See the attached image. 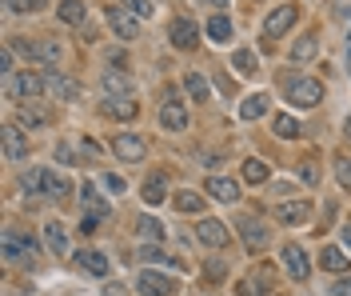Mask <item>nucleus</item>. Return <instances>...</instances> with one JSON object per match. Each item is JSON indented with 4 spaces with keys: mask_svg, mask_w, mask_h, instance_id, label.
Listing matches in <instances>:
<instances>
[{
    "mask_svg": "<svg viewBox=\"0 0 351 296\" xmlns=\"http://www.w3.org/2000/svg\"><path fill=\"white\" fill-rule=\"evenodd\" d=\"M280 84H284L287 104H295V109H315V104L324 100V84H319L315 76H300V72H287V76H280Z\"/></svg>",
    "mask_w": 351,
    "mask_h": 296,
    "instance_id": "nucleus-1",
    "label": "nucleus"
},
{
    "mask_svg": "<svg viewBox=\"0 0 351 296\" xmlns=\"http://www.w3.org/2000/svg\"><path fill=\"white\" fill-rule=\"evenodd\" d=\"M44 76L36 72H21V76H4V96H12V100H24V104H32L36 96H44Z\"/></svg>",
    "mask_w": 351,
    "mask_h": 296,
    "instance_id": "nucleus-2",
    "label": "nucleus"
},
{
    "mask_svg": "<svg viewBox=\"0 0 351 296\" xmlns=\"http://www.w3.org/2000/svg\"><path fill=\"white\" fill-rule=\"evenodd\" d=\"M295 21H300V8H295V4H280V8L267 12V21H263V36H267V41H280L284 32L295 28Z\"/></svg>",
    "mask_w": 351,
    "mask_h": 296,
    "instance_id": "nucleus-3",
    "label": "nucleus"
},
{
    "mask_svg": "<svg viewBox=\"0 0 351 296\" xmlns=\"http://www.w3.org/2000/svg\"><path fill=\"white\" fill-rule=\"evenodd\" d=\"M136 288L140 296H172L176 293V280L164 273H152V269H144V273L136 276Z\"/></svg>",
    "mask_w": 351,
    "mask_h": 296,
    "instance_id": "nucleus-4",
    "label": "nucleus"
},
{
    "mask_svg": "<svg viewBox=\"0 0 351 296\" xmlns=\"http://www.w3.org/2000/svg\"><path fill=\"white\" fill-rule=\"evenodd\" d=\"M104 16H108L112 36H120V41H136V36H140V24H136L140 16H136V12H124V8H108Z\"/></svg>",
    "mask_w": 351,
    "mask_h": 296,
    "instance_id": "nucleus-5",
    "label": "nucleus"
},
{
    "mask_svg": "<svg viewBox=\"0 0 351 296\" xmlns=\"http://www.w3.org/2000/svg\"><path fill=\"white\" fill-rule=\"evenodd\" d=\"M112 152H116L120 160H128V164H136V160L148 157V144L136 137V133H120V137L112 140Z\"/></svg>",
    "mask_w": 351,
    "mask_h": 296,
    "instance_id": "nucleus-6",
    "label": "nucleus"
},
{
    "mask_svg": "<svg viewBox=\"0 0 351 296\" xmlns=\"http://www.w3.org/2000/svg\"><path fill=\"white\" fill-rule=\"evenodd\" d=\"M236 228H240V240H243L252 252L267 249V240H271V236H267V228H263L256 216H240V220H236Z\"/></svg>",
    "mask_w": 351,
    "mask_h": 296,
    "instance_id": "nucleus-7",
    "label": "nucleus"
},
{
    "mask_svg": "<svg viewBox=\"0 0 351 296\" xmlns=\"http://www.w3.org/2000/svg\"><path fill=\"white\" fill-rule=\"evenodd\" d=\"M160 128H168V133H184V128H188V109H184L176 96H168V100L160 104Z\"/></svg>",
    "mask_w": 351,
    "mask_h": 296,
    "instance_id": "nucleus-8",
    "label": "nucleus"
},
{
    "mask_svg": "<svg viewBox=\"0 0 351 296\" xmlns=\"http://www.w3.org/2000/svg\"><path fill=\"white\" fill-rule=\"evenodd\" d=\"M168 41H172V48H196L199 32H196V24H192V16H176L172 28H168Z\"/></svg>",
    "mask_w": 351,
    "mask_h": 296,
    "instance_id": "nucleus-9",
    "label": "nucleus"
},
{
    "mask_svg": "<svg viewBox=\"0 0 351 296\" xmlns=\"http://www.w3.org/2000/svg\"><path fill=\"white\" fill-rule=\"evenodd\" d=\"M196 232H199V240H204L208 249H223V244L232 240V232H228V225H223V220H216V216H204Z\"/></svg>",
    "mask_w": 351,
    "mask_h": 296,
    "instance_id": "nucleus-10",
    "label": "nucleus"
},
{
    "mask_svg": "<svg viewBox=\"0 0 351 296\" xmlns=\"http://www.w3.org/2000/svg\"><path fill=\"white\" fill-rule=\"evenodd\" d=\"M208 196L212 201H219V205H236L240 201V184L232 181V177H208Z\"/></svg>",
    "mask_w": 351,
    "mask_h": 296,
    "instance_id": "nucleus-11",
    "label": "nucleus"
},
{
    "mask_svg": "<svg viewBox=\"0 0 351 296\" xmlns=\"http://www.w3.org/2000/svg\"><path fill=\"white\" fill-rule=\"evenodd\" d=\"M280 260H284V269L291 280H307V273H311V264H307V256L300 244H284V252H280Z\"/></svg>",
    "mask_w": 351,
    "mask_h": 296,
    "instance_id": "nucleus-12",
    "label": "nucleus"
},
{
    "mask_svg": "<svg viewBox=\"0 0 351 296\" xmlns=\"http://www.w3.org/2000/svg\"><path fill=\"white\" fill-rule=\"evenodd\" d=\"M24 256H36V240L21 232H4V260H24Z\"/></svg>",
    "mask_w": 351,
    "mask_h": 296,
    "instance_id": "nucleus-13",
    "label": "nucleus"
},
{
    "mask_svg": "<svg viewBox=\"0 0 351 296\" xmlns=\"http://www.w3.org/2000/svg\"><path fill=\"white\" fill-rule=\"evenodd\" d=\"M307 216H311L307 201H280L276 205V220L280 225H307Z\"/></svg>",
    "mask_w": 351,
    "mask_h": 296,
    "instance_id": "nucleus-14",
    "label": "nucleus"
},
{
    "mask_svg": "<svg viewBox=\"0 0 351 296\" xmlns=\"http://www.w3.org/2000/svg\"><path fill=\"white\" fill-rule=\"evenodd\" d=\"M44 89L52 92V96H60V100H76L80 96V84L76 80H68V76H60V72H44Z\"/></svg>",
    "mask_w": 351,
    "mask_h": 296,
    "instance_id": "nucleus-15",
    "label": "nucleus"
},
{
    "mask_svg": "<svg viewBox=\"0 0 351 296\" xmlns=\"http://www.w3.org/2000/svg\"><path fill=\"white\" fill-rule=\"evenodd\" d=\"M80 201H84V212H88V216H100V220H108V216H112L108 201L100 196V188H96L92 181H88L84 188H80Z\"/></svg>",
    "mask_w": 351,
    "mask_h": 296,
    "instance_id": "nucleus-16",
    "label": "nucleus"
},
{
    "mask_svg": "<svg viewBox=\"0 0 351 296\" xmlns=\"http://www.w3.org/2000/svg\"><path fill=\"white\" fill-rule=\"evenodd\" d=\"M76 264H80L88 276H108V273H112V260L104 256V252H96V249L76 252Z\"/></svg>",
    "mask_w": 351,
    "mask_h": 296,
    "instance_id": "nucleus-17",
    "label": "nucleus"
},
{
    "mask_svg": "<svg viewBox=\"0 0 351 296\" xmlns=\"http://www.w3.org/2000/svg\"><path fill=\"white\" fill-rule=\"evenodd\" d=\"M4 157L8 160H24L28 157V140H24L21 124H4Z\"/></svg>",
    "mask_w": 351,
    "mask_h": 296,
    "instance_id": "nucleus-18",
    "label": "nucleus"
},
{
    "mask_svg": "<svg viewBox=\"0 0 351 296\" xmlns=\"http://www.w3.org/2000/svg\"><path fill=\"white\" fill-rule=\"evenodd\" d=\"M319 56V36L315 32H304L295 45H291V65H307V60H315Z\"/></svg>",
    "mask_w": 351,
    "mask_h": 296,
    "instance_id": "nucleus-19",
    "label": "nucleus"
},
{
    "mask_svg": "<svg viewBox=\"0 0 351 296\" xmlns=\"http://www.w3.org/2000/svg\"><path fill=\"white\" fill-rule=\"evenodd\" d=\"M236 296H276V288H271V280L263 273H252L236 284Z\"/></svg>",
    "mask_w": 351,
    "mask_h": 296,
    "instance_id": "nucleus-20",
    "label": "nucleus"
},
{
    "mask_svg": "<svg viewBox=\"0 0 351 296\" xmlns=\"http://www.w3.org/2000/svg\"><path fill=\"white\" fill-rule=\"evenodd\" d=\"M44 244L52 256H68V232L60 228V220H48L44 225Z\"/></svg>",
    "mask_w": 351,
    "mask_h": 296,
    "instance_id": "nucleus-21",
    "label": "nucleus"
},
{
    "mask_svg": "<svg viewBox=\"0 0 351 296\" xmlns=\"http://www.w3.org/2000/svg\"><path fill=\"white\" fill-rule=\"evenodd\" d=\"M204 32H208V41H212V45H228V41H232V21H228L223 12H216L212 21L204 24Z\"/></svg>",
    "mask_w": 351,
    "mask_h": 296,
    "instance_id": "nucleus-22",
    "label": "nucleus"
},
{
    "mask_svg": "<svg viewBox=\"0 0 351 296\" xmlns=\"http://www.w3.org/2000/svg\"><path fill=\"white\" fill-rule=\"evenodd\" d=\"M104 113L116 120H132L136 116V100L132 96H104Z\"/></svg>",
    "mask_w": 351,
    "mask_h": 296,
    "instance_id": "nucleus-23",
    "label": "nucleus"
},
{
    "mask_svg": "<svg viewBox=\"0 0 351 296\" xmlns=\"http://www.w3.org/2000/svg\"><path fill=\"white\" fill-rule=\"evenodd\" d=\"M232 69L240 72V76H256V72H260V56H256L252 48H236V52H232Z\"/></svg>",
    "mask_w": 351,
    "mask_h": 296,
    "instance_id": "nucleus-24",
    "label": "nucleus"
},
{
    "mask_svg": "<svg viewBox=\"0 0 351 296\" xmlns=\"http://www.w3.org/2000/svg\"><path fill=\"white\" fill-rule=\"evenodd\" d=\"M140 196H144V205H164V201H168V181H164L160 172H156V177H148Z\"/></svg>",
    "mask_w": 351,
    "mask_h": 296,
    "instance_id": "nucleus-25",
    "label": "nucleus"
},
{
    "mask_svg": "<svg viewBox=\"0 0 351 296\" xmlns=\"http://www.w3.org/2000/svg\"><path fill=\"white\" fill-rule=\"evenodd\" d=\"M267 104H271V96H267V92H252V96L240 104V116H243V120H260V116L267 113Z\"/></svg>",
    "mask_w": 351,
    "mask_h": 296,
    "instance_id": "nucleus-26",
    "label": "nucleus"
},
{
    "mask_svg": "<svg viewBox=\"0 0 351 296\" xmlns=\"http://www.w3.org/2000/svg\"><path fill=\"white\" fill-rule=\"evenodd\" d=\"M319 264H324L328 273H348V269H351V256H343V249L328 244V249L319 252Z\"/></svg>",
    "mask_w": 351,
    "mask_h": 296,
    "instance_id": "nucleus-27",
    "label": "nucleus"
},
{
    "mask_svg": "<svg viewBox=\"0 0 351 296\" xmlns=\"http://www.w3.org/2000/svg\"><path fill=\"white\" fill-rule=\"evenodd\" d=\"M271 133H276L280 140H295V137H300V120H295V116H287V113H276V116H271Z\"/></svg>",
    "mask_w": 351,
    "mask_h": 296,
    "instance_id": "nucleus-28",
    "label": "nucleus"
},
{
    "mask_svg": "<svg viewBox=\"0 0 351 296\" xmlns=\"http://www.w3.org/2000/svg\"><path fill=\"white\" fill-rule=\"evenodd\" d=\"M104 92L108 96H132V80L124 76V72H104Z\"/></svg>",
    "mask_w": 351,
    "mask_h": 296,
    "instance_id": "nucleus-29",
    "label": "nucleus"
},
{
    "mask_svg": "<svg viewBox=\"0 0 351 296\" xmlns=\"http://www.w3.org/2000/svg\"><path fill=\"white\" fill-rule=\"evenodd\" d=\"M60 56H64V45L56 36H48V41L36 45V60H44V65H60Z\"/></svg>",
    "mask_w": 351,
    "mask_h": 296,
    "instance_id": "nucleus-30",
    "label": "nucleus"
},
{
    "mask_svg": "<svg viewBox=\"0 0 351 296\" xmlns=\"http://www.w3.org/2000/svg\"><path fill=\"white\" fill-rule=\"evenodd\" d=\"M44 184H48V168H28L21 177V188L24 192H36V196H44Z\"/></svg>",
    "mask_w": 351,
    "mask_h": 296,
    "instance_id": "nucleus-31",
    "label": "nucleus"
},
{
    "mask_svg": "<svg viewBox=\"0 0 351 296\" xmlns=\"http://www.w3.org/2000/svg\"><path fill=\"white\" fill-rule=\"evenodd\" d=\"M84 16H88L84 0H60V21L64 24H84Z\"/></svg>",
    "mask_w": 351,
    "mask_h": 296,
    "instance_id": "nucleus-32",
    "label": "nucleus"
},
{
    "mask_svg": "<svg viewBox=\"0 0 351 296\" xmlns=\"http://www.w3.org/2000/svg\"><path fill=\"white\" fill-rule=\"evenodd\" d=\"M243 181L247 184H267L271 181V172H267L263 160H243Z\"/></svg>",
    "mask_w": 351,
    "mask_h": 296,
    "instance_id": "nucleus-33",
    "label": "nucleus"
},
{
    "mask_svg": "<svg viewBox=\"0 0 351 296\" xmlns=\"http://www.w3.org/2000/svg\"><path fill=\"white\" fill-rule=\"evenodd\" d=\"M184 89H188L192 100H212V96H208V80H204L199 72H188V76H184Z\"/></svg>",
    "mask_w": 351,
    "mask_h": 296,
    "instance_id": "nucleus-34",
    "label": "nucleus"
},
{
    "mask_svg": "<svg viewBox=\"0 0 351 296\" xmlns=\"http://www.w3.org/2000/svg\"><path fill=\"white\" fill-rule=\"evenodd\" d=\"M140 260H144V264H176L172 256H168V252L160 249V240H148V244H144V249H140Z\"/></svg>",
    "mask_w": 351,
    "mask_h": 296,
    "instance_id": "nucleus-35",
    "label": "nucleus"
},
{
    "mask_svg": "<svg viewBox=\"0 0 351 296\" xmlns=\"http://www.w3.org/2000/svg\"><path fill=\"white\" fill-rule=\"evenodd\" d=\"M136 228H140V236H144V240H160V236H164V225H160L156 216H140Z\"/></svg>",
    "mask_w": 351,
    "mask_h": 296,
    "instance_id": "nucleus-36",
    "label": "nucleus"
},
{
    "mask_svg": "<svg viewBox=\"0 0 351 296\" xmlns=\"http://www.w3.org/2000/svg\"><path fill=\"white\" fill-rule=\"evenodd\" d=\"M72 192V184L60 177V172H48V184H44V196H68Z\"/></svg>",
    "mask_w": 351,
    "mask_h": 296,
    "instance_id": "nucleus-37",
    "label": "nucleus"
},
{
    "mask_svg": "<svg viewBox=\"0 0 351 296\" xmlns=\"http://www.w3.org/2000/svg\"><path fill=\"white\" fill-rule=\"evenodd\" d=\"M331 164H335V181H339V184L351 192V157H348V152H339Z\"/></svg>",
    "mask_w": 351,
    "mask_h": 296,
    "instance_id": "nucleus-38",
    "label": "nucleus"
},
{
    "mask_svg": "<svg viewBox=\"0 0 351 296\" xmlns=\"http://www.w3.org/2000/svg\"><path fill=\"white\" fill-rule=\"evenodd\" d=\"M300 181L311 184V188H319V164H315V157L300 160Z\"/></svg>",
    "mask_w": 351,
    "mask_h": 296,
    "instance_id": "nucleus-39",
    "label": "nucleus"
},
{
    "mask_svg": "<svg viewBox=\"0 0 351 296\" xmlns=\"http://www.w3.org/2000/svg\"><path fill=\"white\" fill-rule=\"evenodd\" d=\"M21 124H24V128H40V124H48V113H44V109H28V104H24V109H21Z\"/></svg>",
    "mask_w": 351,
    "mask_h": 296,
    "instance_id": "nucleus-40",
    "label": "nucleus"
},
{
    "mask_svg": "<svg viewBox=\"0 0 351 296\" xmlns=\"http://www.w3.org/2000/svg\"><path fill=\"white\" fill-rule=\"evenodd\" d=\"M176 208H180V212H199L204 201H199L196 192H176Z\"/></svg>",
    "mask_w": 351,
    "mask_h": 296,
    "instance_id": "nucleus-41",
    "label": "nucleus"
},
{
    "mask_svg": "<svg viewBox=\"0 0 351 296\" xmlns=\"http://www.w3.org/2000/svg\"><path fill=\"white\" fill-rule=\"evenodd\" d=\"M124 4H128V12H136L140 21H144V16H152V12H156V4H152V0H124Z\"/></svg>",
    "mask_w": 351,
    "mask_h": 296,
    "instance_id": "nucleus-42",
    "label": "nucleus"
},
{
    "mask_svg": "<svg viewBox=\"0 0 351 296\" xmlns=\"http://www.w3.org/2000/svg\"><path fill=\"white\" fill-rule=\"evenodd\" d=\"M100 181H104V188H108V192H128V184H124V177H120V172H104Z\"/></svg>",
    "mask_w": 351,
    "mask_h": 296,
    "instance_id": "nucleus-43",
    "label": "nucleus"
},
{
    "mask_svg": "<svg viewBox=\"0 0 351 296\" xmlns=\"http://www.w3.org/2000/svg\"><path fill=\"white\" fill-rule=\"evenodd\" d=\"M40 0H8V12H36Z\"/></svg>",
    "mask_w": 351,
    "mask_h": 296,
    "instance_id": "nucleus-44",
    "label": "nucleus"
},
{
    "mask_svg": "<svg viewBox=\"0 0 351 296\" xmlns=\"http://www.w3.org/2000/svg\"><path fill=\"white\" fill-rule=\"evenodd\" d=\"M331 296H351V273H348V276H339V280L331 284Z\"/></svg>",
    "mask_w": 351,
    "mask_h": 296,
    "instance_id": "nucleus-45",
    "label": "nucleus"
},
{
    "mask_svg": "<svg viewBox=\"0 0 351 296\" xmlns=\"http://www.w3.org/2000/svg\"><path fill=\"white\" fill-rule=\"evenodd\" d=\"M223 273H228V264H223V260H208V276H212V280H219Z\"/></svg>",
    "mask_w": 351,
    "mask_h": 296,
    "instance_id": "nucleus-46",
    "label": "nucleus"
},
{
    "mask_svg": "<svg viewBox=\"0 0 351 296\" xmlns=\"http://www.w3.org/2000/svg\"><path fill=\"white\" fill-rule=\"evenodd\" d=\"M0 72H4V76H12V48H4V52H0Z\"/></svg>",
    "mask_w": 351,
    "mask_h": 296,
    "instance_id": "nucleus-47",
    "label": "nucleus"
},
{
    "mask_svg": "<svg viewBox=\"0 0 351 296\" xmlns=\"http://www.w3.org/2000/svg\"><path fill=\"white\" fill-rule=\"evenodd\" d=\"M56 160H60V164H76V160H72V148H68V144H60V148H56Z\"/></svg>",
    "mask_w": 351,
    "mask_h": 296,
    "instance_id": "nucleus-48",
    "label": "nucleus"
},
{
    "mask_svg": "<svg viewBox=\"0 0 351 296\" xmlns=\"http://www.w3.org/2000/svg\"><path fill=\"white\" fill-rule=\"evenodd\" d=\"M80 152H84V157H96V152H100V144H96V140H80Z\"/></svg>",
    "mask_w": 351,
    "mask_h": 296,
    "instance_id": "nucleus-49",
    "label": "nucleus"
},
{
    "mask_svg": "<svg viewBox=\"0 0 351 296\" xmlns=\"http://www.w3.org/2000/svg\"><path fill=\"white\" fill-rule=\"evenodd\" d=\"M104 296H128V288H124V284H108V293Z\"/></svg>",
    "mask_w": 351,
    "mask_h": 296,
    "instance_id": "nucleus-50",
    "label": "nucleus"
},
{
    "mask_svg": "<svg viewBox=\"0 0 351 296\" xmlns=\"http://www.w3.org/2000/svg\"><path fill=\"white\" fill-rule=\"evenodd\" d=\"M339 236H343V249H351V225H343V232H339Z\"/></svg>",
    "mask_w": 351,
    "mask_h": 296,
    "instance_id": "nucleus-51",
    "label": "nucleus"
},
{
    "mask_svg": "<svg viewBox=\"0 0 351 296\" xmlns=\"http://www.w3.org/2000/svg\"><path fill=\"white\" fill-rule=\"evenodd\" d=\"M343 45H348V48H351V24H348V32H343Z\"/></svg>",
    "mask_w": 351,
    "mask_h": 296,
    "instance_id": "nucleus-52",
    "label": "nucleus"
},
{
    "mask_svg": "<svg viewBox=\"0 0 351 296\" xmlns=\"http://www.w3.org/2000/svg\"><path fill=\"white\" fill-rule=\"evenodd\" d=\"M204 4H216V8H223V4H228V0H204Z\"/></svg>",
    "mask_w": 351,
    "mask_h": 296,
    "instance_id": "nucleus-53",
    "label": "nucleus"
},
{
    "mask_svg": "<svg viewBox=\"0 0 351 296\" xmlns=\"http://www.w3.org/2000/svg\"><path fill=\"white\" fill-rule=\"evenodd\" d=\"M343 133H348V137H351V120H348V128H343Z\"/></svg>",
    "mask_w": 351,
    "mask_h": 296,
    "instance_id": "nucleus-54",
    "label": "nucleus"
},
{
    "mask_svg": "<svg viewBox=\"0 0 351 296\" xmlns=\"http://www.w3.org/2000/svg\"><path fill=\"white\" fill-rule=\"evenodd\" d=\"M348 65H351V60H348ZM348 76H351V69H348Z\"/></svg>",
    "mask_w": 351,
    "mask_h": 296,
    "instance_id": "nucleus-55",
    "label": "nucleus"
}]
</instances>
